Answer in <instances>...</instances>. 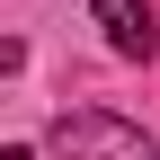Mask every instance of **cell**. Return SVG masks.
<instances>
[{
  "label": "cell",
  "mask_w": 160,
  "mask_h": 160,
  "mask_svg": "<svg viewBox=\"0 0 160 160\" xmlns=\"http://www.w3.org/2000/svg\"><path fill=\"white\" fill-rule=\"evenodd\" d=\"M53 160H160V142L116 107H80L53 125Z\"/></svg>",
  "instance_id": "6da1fadb"
},
{
  "label": "cell",
  "mask_w": 160,
  "mask_h": 160,
  "mask_svg": "<svg viewBox=\"0 0 160 160\" xmlns=\"http://www.w3.org/2000/svg\"><path fill=\"white\" fill-rule=\"evenodd\" d=\"M89 18L107 27V45L125 53V62H151V53H160V27H151L142 0H89Z\"/></svg>",
  "instance_id": "7a4b0ae2"
},
{
  "label": "cell",
  "mask_w": 160,
  "mask_h": 160,
  "mask_svg": "<svg viewBox=\"0 0 160 160\" xmlns=\"http://www.w3.org/2000/svg\"><path fill=\"white\" fill-rule=\"evenodd\" d=\"M0 160H36V151H0Z\"/></svg>",
  "instance_id": "3957f363"
}]
</instances>
